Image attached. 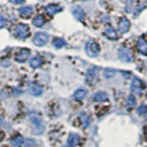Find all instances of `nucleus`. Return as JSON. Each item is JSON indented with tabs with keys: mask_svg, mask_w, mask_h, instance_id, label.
Listing matches in <instances>:
<instances>
[{
	"mask_svg": "<svg viewBox=\"0 0 147 147\" xmlns=\"http://www.w3.org/2000/svg\"><path fill=\"white\" fill-rule=\"evenodd\" d=\"M29 117L31 123L33 124V132L35 134H41L44 131V125L43 121L41 119V117L37 113L32 111L29 114Z\"/></svg>",
	"mask_w": 147,
	"mask_h": 147,
	"instance_id": "nucleus-1",
	"label": "nucleus"
},
{
	"mask_svg": "<svg viewBox=\"0 0 147 147\" xmlns=\"http://www.w3.org/2000/svg\"><path fill=\"white\" fill-rule=\"evenodd\" d=\"M99 45L98 42L94 40L87 41L86 44V53L89 55L90 57H98L99 54Z\"/></svg>",
	"mask_w": 147,
	"mask_h": 147,
	"instance_id": "nucleus-2",
	"label": "nucleus"
},
{
	"mask_svg": "<svg viewBox=\"0 0 147 147\" xmlns=\"http://www.w3.org/2000/svg\"><path fill=\"white\" fill-rule=\"evenodd\" d=\"M15 34L17 36V38L20 40L26 39L30 34V28L26 24H18L16 28Z\"/></svg>",
	"mask_w": 147,
	"mask_h": 147,
	"instance_id": "nucleus-3",
	"label": "nucleus"
},
{
	"mask_svg": "<svg viewBox=\"0 0 147 147\" xmlns=\"http://www.w3.org/2000/svg\"><path fill=\"white\" fill-rule=\"evenodd\" d=\"M49 35L45 32H38L33 38V43L36 46H43L48 42Z\"/></svg>",
	"mask_w": 147,
	"mask_h": 147,
	"instance_id": "nucleus-4",
	"label": "nucleus"
},
{
	"mask_svg": "<svg viewBox=\"0 0 147 147\" xmlns=\"http://www.w3.org/2000/svg\"><path fill=\"white\" fill-rule=\"evenodd\" d=\"M98 78V71L95 67L88 69L86 74V83L88 85H94Z\"/></svg>",
	"mask_w": 147,
	"mask_h": 147,
	"instance_id": "nucleus-5",
	"label": "nucleus"
},
{
	"mask_svg": "<svg viewBox=\"0 0 147 147\" xmlns=\"http://www.w3.org/2000/svg\"><path fill=\"white\" fill-rule=\"evenodd\" d=\"M119 58L124 63H130L132 61V53L129 49L127 48H121L119 51Z\"/></svg>",
	"mask_w": 147,
	"mask_h": 147,
	"instance_id": "nucleus-6",
	"label": "nucleus"
},
{
	"mask_svg": "<svg viewBox=\"0 0 147 147\" xmlns=\"http://www.w3.org/2000/svg\"><path fill=\"white\" fill-rule=\"evenodd\" d=\"M28 90H29L30 94H31L32 96H40L42 94V87L41 86H40L39 84H37V83H30L28 86Z\"/></svg>",
	"mask_w": 147,
	"mask_h": 147,
	"instance_id": "nucleus-7",
	"label": "nucleus"
},
{
	"mask_svg": "<svg viewBox=\"0 0 147 147\" xmlns=\"http://www.w3.org/2000/svg\"><path fill=\"white\" fill-rule=\"evenodd\" d=\"M30 54V51L28 49H22L21 51H20L17 55H16V61L18 63H24L26 62L28 58H29Z\"/></svg>",
	"mask_w": 147,
	"mask_h": 147,
	"instance_id": "nucleus-8",
	"label": "nucleus"
},
{
	"mask_svg": "<svg viewBox=\"0 0 147 147\" xmlns=\"http://www.w3.org/2000/svg\"><path fill=\"white\" fill-rule=\"evenodd\" d=\"M130 27H131V22L126 18H122L121 21L119 22L118 28L121 33H125V32H127L129 29H130Z\"/></svg>",
	"mask_w": 147,
	"mask_h": 147,
	"instance_id": "nucleus-9",
	"label": "nucleus"
},
{
	"mask_svg": "<svg viewBox=\"0 0 147 147\" xmlns=\"http://www.w3.org/2000/svg\"><path fill=\"white\" fill-rule=\"evenodd\" d=\"M72 12H73L74 17H75L77 20H84L85 12H84V9H83L81 7H79V6L75 7L72 9Z\"/></svg>",
	"mask_w": 147,
	"mask_h": 147,
	"instance_id": "nucleus-10",
	"label": "nucleus"
},
{
	"mask_svg": "<svg viewBox=\"0 0 147 147\" xmlns=\"http://www.w3.org/2000/svg\"><path fill=\"white\" fill-rule=\"evenodd\" d=\"M137 49L139 51L140 53L144 55H147V41L144 38H140L138 40Z\"/></svg>",
	"mask_w": 147,
	"mask_h": 147,
	"instance_id": "nucleus-11",
	"label": "nucleus"
},
{
	"mask_svg": "<svg viewBox=\"0 0 147 147\" xmlns=\"http://www.w3.org/2000/svg\"><path fill=\"white\" fill-rule=\"evenodd\" d=\"M142 81L139 80L138 78H134L131 82V91L135 94H140L142 90Z\"/></svg>",
	"mask_w": 147,
	"mask_h": 147,
	"instance_id": "nucleus-12",
	"label": "nucleus"
},
{
	"mask_svg": "<svg viewBox=\"0 0 147 147\" xmlns=\"http://www.w3.org/2000/svg\"><path fill=\"white\" fill-rule=\"evenodd\" d=\"M62 7L57 5H53V4H50L46 7V11L49 14V15H55L56 13L62 11Z\"/></svg>",
	"mask_w": 147,
	"mask_h": 147,
	"instance_id": "nucleus-13",
	"label": "nucleus"
},
{
	"mask_svg": "<svg viewBox=\"0 0 147 147\" xmlns=\"http://www.w3.org/2000/svg\"><path fill=\"white\" fill-rule=\"evenodd\" d=\"M93 99L96 102H103L108 99V95L103 91H99L93 96Z\"/></svg>",
	"mask_w": 147,
	"mask_h": 147,
	"instance_id": "nucleus-14",
	"label": "nucleus"
},
{
	"mask_svg": "<svg viewBox=\"0 0 147 147\" xmlns=\"http://www.w3.org/2000/svg\"><path fill=\"white\" fill-rule=\"evenodd\" d=\"M78 142H79V136L76 133H71L68 138L67 144L72 147H76L78 144Z\"/></svg>",
	"mask_w": 147,
	"mask_h": 147,
	"instance_id": "nucleus-15",
	"label": "nucleus"
},
{
	"mask_svg": "<svg viewBox=\"0 0 147 147\" xmlns=\"http://www.w3.org/2000/svg\"><path fill=\"white\" fill-rule=\"evenodd\" d=\"M105 35L110 40H117L118 39L117 32L115 31V30L112 29V28H108V29L105 30Z\"/></svg>",
	"mask_w": 147,
	"mask_h": 147,
	"instance_id": "nucleus-16",
	"label": "nucleus"
},
{
	"mask_svg": "<svg viewBox=\"0 0 147 147\" xmlns=\"http://www.w3.org/2000/svg\"><path fill=\"white\" fill-rule=\"evenodd\" d=\"M86 91L83 88H79L75 92L74 98H75L76 100H82L86 98Z\"/></svg>",
	"mask_w": 147,
	"mask_h": 147,
	"instance_id": "nucleus-17",
	"label": "nucleus"
},
{
	"mask_svg": "<svg viewBox=\"0 0 147 147\" xmlns=\"http://www.w3.org/2000/svg\"><path fill=\"white\" fill-rule=\"evenodd\" d=\"M20 14L23 17H30L32 12H33V9H32L31 7H23L21 8H20Z\"/></svg>",
	"mask_w": 147,
	"mask_h": 147,
	"instance_id": "nucleus-18",
	"label": "nucleus"
},
{
	"mask_svg": "<svg viewBox=\"0 0 147 147\" xmlns=\"http://www.w3.org/2000/svg\"><path fill=\"white\" fill-rule=\"evenodd\" d=\"M23 142H24V139L21 136H16L11 139V144L15 147H20Z\"/></svg>",
	"mask_w": 147,
	"mask_h": 147,
	"instance_id": "nucleus-19",
	"label": "nucleus"
},
{
	"mask_svg": "<svg viewBox=\"0 0 147 147\" xmlns=\"http://www.w3.org/2000/svg\"><path fill=\"white\" fill-rule=\"evenodd\" d=\"M30 64L32 68H39L41 64H42V60H41L40 57H34L30 60Z\"/></svg>",
	"mask_w": 147,
	"mask_h": 147,
	"instance_id": "nucleus-20",
	"label": "nucleus"
},
{
	"mask_svg": "<svg viewBox=\"0 0 147 147\" xmlns=\"http://www.w3.org/2000/svg\"><path fill=\"white\" fill-rule=\"evenodd\" d=\"M44 22H45V20L42 16H37L33 20V25L36 27H41L44 24Z\"/></svg>",
	"mask_w": 147,
	"mask_h": 147,
	"instance_id": "nucleus-21",
	"label": "nucleus"
},
{
	"mask_svg": "<svg viewBox=\"0 0 147 147\" xmlns=\"http://www.w3.org/2000/svg\"><path fill=\"white\" fill-rule=\"evenodd\" d=\"M65 45V41H64L63 39H55L53 40V46L55 48H57V49H60V48H62L63 47V46Z\"/></svg>",
	"mask_w": 147,
	"mask_h": 147,
	"instance_id": "nucleus-22",
	"label": "nucleus"
},
{
	"mask_svg": "<svg viewBox=\"0 0 147 147\" xmlns=\"http://www.w3.org/2000/svg\"><path fill=\"white\" fill-rule=\"evenodd\" d=\"M136 104V99L134 98V96H129V98H127V106L130 109L133 108Z\"/></svg>",
	"mask_w": 147,
	"mask_h": 147,
	"instance_id": "nucleus-23",
	"label": "nucleus"
},
{
	"mask_svg": "<svg viewBox=\"0 0 147 147\" xmlns=\"http://www.w3.org/2000/svg\"><path fill=\"white\" fill-rule=\"evenodd\" d=\"M81 121L83 122V125H84L85 127H87L89 125V123H90L89 117L87 116V115H86V114H82L81 115Z\"/></svg>",
	"mask_w": 147,
	"mask_h": 147,
	"instance_id": "nucleus-24",
	"label": "nucleus"
},
{
	"mask_svg": "<svg viewBox=\"0 0 147 147\" xmlns=\"http://www.w3.org/2000/svg\"><path fill=\"white\" fill-rule=\"evenodd\" d=\"M115 75V71L112 70V69H106V70L104 71V76L106 78H108V79H109V78H112Z\"/></svg>",
	"mask_w": 147,
	"mask_h": 147,
	"instance_id": "nucleus-25",
	"label": "nucleus"
},
{
	"mask_svg": "<svg viewBox=\"0 0 147 147\" xmlns=\"http://www.w3.org/2000/svg\"><path fill=\"white\" fill-rule=\"evenodd\" d=\"M137 112L140 115H145L147 114V105H142L137 109Z\"/></svg>",
	"mask_w": 147,
	"mask_h": 147,
	"instance_id": "nucleus-26",
	"label": "nucleus"
},
{
	"mask_svg": "<svg viewBox=\"0 0 147 147\" xmlns=\"http://www.w3.org/2000/svg\"><path fill=\"white\" fill-rule=\"evenodd\" d=\"M35 145H36L35 142L32 139H27L24 142V147H35Z\"/></svg>",
	"mask_w": 147,
	"mask_h": 147,
	"instance_id": "nucleus-27",
	"label": "nucleus"
},
{
	"mask_svg": "<svg viewBox=\"0 0 147 147\" xmlns=\"http://www.w3.org/2000/svg\"><path fill=\"white\" fill-rule=\"evenodd\" d=\"M6 23H7V21L5 20V18L0 15V29H2V28L6 25Z\"/></svg>",
	"mask_w": 147,
	"mask_h": 147,
	"instance_id": "nucleus-28",
	"label": "nucleus"
},
{
	"mask_svg": "<svg viewBox=\"0 0 147 147\" xmlns=\"http://www.w3.org/2000/svg\"><path fill=\"white\" fill-rule=\"evenodd\" d=\"M9 2L12 4H23L25 2V0H9Z\"/></svg>",
	"mask_w": 147,
	"mask_h": 147,
	"instance_id": "nucleus-29",
	"label": "nucleus"
},
{
	"mask_svg": "<svg viewBox=\"0 0 147 147\" xmlns=\"http://www.w3.org/2000/svg\"><path fill=\"white\" fill-rule=\"evenodd\" d=\"M4 123V118L2 115H0V126H2Z\"/></svg>",
	"mask_w": 147,
	"mask_h": 147,
	"instance_id": "nucleus-30",
	"label": "nucleus"
},
{
	"mask_svg": "<svg viewBox=\"0 0 147 147\" xmlns=\"http://www.w3.org/2000/svg\"><path fill=\"white\" fill-rule=\"evenodd\" d=\"M4 137H5L4 132H3V131H0V142H1V141L4 139Z\"/></svg>",
	"mask_w": 147,
	"mask_h": 147,
	"instance_id": "nucleus-31",
	"label": "nucleus"
},
{
	"mask_svg": "<svg viewBox=\"0 0 147 147\" xmlns=\"http://www.w3.org/2000/svg\"><path fill=\"white\" fill-rule=\"evenodd\" d=\"M62 147H72V146H70L68 144H64V145H63Z\"/></svg>",
	"mask_w": 147,
	"mask_h": 147,
	"instance_id": "nucleus-32",
	"label": "nucleus"
}]
</instances>
